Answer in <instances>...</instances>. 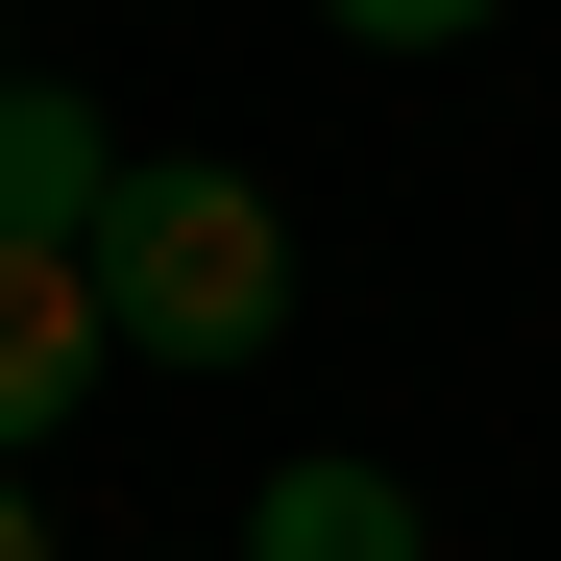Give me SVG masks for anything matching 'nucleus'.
Instances as JSON below:
<instances>
[{
	"mask_svg": "<svg viewBox=\"0 0 561 561\" xmlns=\"http://www.w3.org/2000/svg\"><path fill=\"white\" fill-rule=\"evenodd\" d=\"M318 25H342V49H463L489 0H318Z\"/></svg>",
	"mask_w": 561,
	"mask_h": 561,
	"instance_id": "39448f33",
	"label": "nucleus"
},
{
	"mask_svg": "<svg viewBox=\"0 0 561 561\" xmlns=\"http://www.w3.org/2000/svg\"><path fill=\"white\" fill-rule=\"evenodd\" d=\"M244 561H439V537H415V489H391V463H268Z\"/></svg>",
	"mask_w": 561,
	"mask_h": 561,
	"instance_id": "20e7f679",
	"label": "nucleus"
},
{
	"mask_svg": "<svg viewBox=\"0 0 561 561\" xmlns=\"http://www.w3.org/2000/svg\"><path fill=\"white\" fill-rule=\"evenodd\" d=\"M123 366V318H99V244H0V463H25L73 391Z\"/></svg>",
	"mask_w": 561,
	"mask_h": 561,
	"instance_id": "f03ea898",
	"label": "nucleus"
},
{
	"mask_svg": "<svg viewBox=\"0 0 561 561\" xmlns=\"http://www.w3.org/2000/svg\"><path fill=\"white\" fill-rule=\"evenodd\" d=\"M99 196H123L99 99L73 73H0V244H99Z\"/></svg>",
	"mask_w": 561,
	"mask_h": 561,
	"instance_id": "7ed1b4c3",
	"label": "nucleus"
},
{
	"mask_svg": "<svg viewBox=\"0 0 561 561\" xmlns=\"http://www.w3.org/2000/svg\"><path fill=\"white\" fill-rule=\"evenodd\" d=\"M0 561H49V513H25V463H0Z\"/></svg>",
	"mask_w": 561,
	"mask_h": 561,
	"instance_id": "423d86ee",
	"label": "nucleus"
},
{
	"mask_svg": "<svg viewBox=\"0 0 561 561\" xmlns=\"http://www.w3.org/2000/svg\"><path fill=\"white\" fill-rule=\"evenodd\" d=\"M99 318H123V366H268L294 342V220H268L220 147L196 171H123L99 196Z\"/></svg>",
	"mask_w": 561,
	"mask_h": 561,
	"instance_id": "f257e3e1",
	"label": "nucleus"
}]
</instances>
